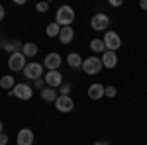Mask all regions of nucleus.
Here are the masks:
<instances>
[{
    "instance_id": "4be33fe9",
    "label": "nucleus",
    "mask_w": 147,
    "mask_h": 145,
    "mask_svg": "<svg viewBox=\"0 0 147 145\" xmlns=\"http://www.w3.org/2000/svg\"><path fill=\"white\" fill-rule=\"evenodd\" d=\"M73 90V84L71 82H63L61 84V88H59V94H65V96H69V92Z\"/></svg>"
},
{
    "instance_id": "bb28decb",
    "label": "nucleus",
    "mask_w": 147,
    "mask_h": 145,
    "mask_svg": "<svg viewBox=\"0 0 147 145\" xmlns=\"http://www.w3.org/2000/svg\"><path fill=\"white\" fill-rule=\"evenodd\" d=\"M124 2L122 0H110V6H114V8H118V6H122Z\"/></svg>"
},
{
    "instance_id": "f3484780",
    "label": "nucleus",
    "mask_w": 147,
    "mask_h": 145,
    "mask_svg": "<svg viewBox=\"0 0 147 145\" xmlns=\"http://www.w3.org/2000/svg\"><path fill=\"white\" fill-rule=\"evenodd\" d=\"M67 63L71 69H80L82 67V57L79 53H69L67 55Z\"/></svg>"
},
{
    "instance_id": "393cba45",
    "label": "nucleus",
    "mask_w": 147,
    "mask_h": 145,
    "mask_svg": "<svg viewBox=\"0 0 147 145\" xmlns=\"http://www.w3.org/2000/svg\"><path fill=\"white\" fill-rule=\"evenodd\" d=\"M34 84H35V86H37L39 90H43V88L47 86V84H45V80H43V78H37V80H34Z\"/></svg>"
},
{
    "instance_id": "39448f33",
    "label": "nucleus",
    "mask_w": 147,
    "mask_h": 145,
    "mask_svg": "<svg viewBox=\"0 0 147 145\" xmlns=\"http://www.w3.org/2000/svg\"><path fill=\"white\" fill-rule=\"evenodd\" d=\"M102 67H104V65H102L100 57L92 55V57H88V59H84V61H82V67H80V69H82L86 75H96V73H100Z\"/></svg>"
},
{
    "instance_id": "ddd939ff",
    "label": "nucleus",
    "mask_w": 147,
    "mask_h": 145,
    "mask_svg": "<svg viewBox=\"0 0 147 145\" xmlns=\"http://www.w3.org/2000/svg\"><path fill=\"white\" fill-rule=\"evenodd\" d=\"M100 61H102V65L106 69H114L116 65H118V55L114 53V51H104L100 57Z\"/></svg>"
},
{
    "instance_id": "a878e982",
    "label": "nucleus",
    "mask_w": 147,
    "mask_h": 145,
    "mask_svg": "<svg viewBox=\"0 0 147 145\" xmlns=\"http://www.w3.org/2000/svg\"><path fill=\"white\" fill-rule=\"evenodd\" d=\"M6 143H8V135L2 132V134H0V145H6Z\"/></svg>"
},
{
    "instance_id": "f257e3e1",
    "label": "nucleus",
    "mask_w": 147,
    "mask_h": 145,
    "mask_svg": "<svg viewBox=\"0 0 147 145\" xmlns=\"http://www.w3.org/2000/svg\"><path fill=\"white\" fill-rule=\"evenodd\" d=\"M75 10L71 6H59L57 8V14H55V24H59L61 28H69L71 24L75 22Z\"/></svg>"
},
{
    "instance_id": "b1692460",
    "label": "nucleus",
    "mask_w": 147,
    "mask_h": 145,
    "mask_svg": "<svg viewBox=\"0 0 147 145\" xmlns=\"http://www.w3.org/2000/svg\"><path fill=\"white\" fill-rule=\"evenodd\" d=\"M35 10L37 12H47L49 10V2H37V4H35Z\"/></svg>"
},
{
    "instance_id": "6e6552de",
    "label": "nucleus",
    "mask_w": 147,
    "mask_h": 145,
    "mask_svg": "<svg viewBox=\"0 0 147 145\" xmlns=\"http://www.w3.org/2000/svg\"><path fill=\"white\" fill-rule=\"evenodd\" d=\"M55 108L61 114H69V112L75 110V100L71 96H65V94H59V98L55 100Z\"/></svg>"
},
{
    "instance_id": "dca6fc26",
    "label": "nucleus",
    "mask_w": 147,
    "mask_h": 145,
    "mask_svg": "<svg viewBox=\"0 0 147 145\" xmlns=\"http://www.w3.org/2000/svg\"><path fill=\"white\" fill-rule=\"evenodd\" d=\"M37 45L34 43V41H28V43H24V47H22V53L26 55V59H30V57H35L37 55Z\"/></svg>"
},
{
    "instance_id": "4468645a",
    "label": "nucleus",
    "mask_w": 147,
    "mask_h": 145,
    "mask_svg": "<svg viewBox=\"0 0 147 145\" xmlns=\"http://www.w3.org/2000/svg\"><path fill=\"white\" fill-rule=\"evenodd\" d=\"M73 39H75V30H73V26H69V28H61L59 41H61L63 45H69Z\"/></svg>"
},
{
    "instance_id": "c85d7f7f",
    "label": "nucleus",
    "mask_w": 147,
    "mask_h": 145,
    "mask_svg": "<svg viewBox=\"0 0 147 145\" xmlns=\"http://www.w3.org/2000/svg\"><path fill=\"white\" fill-rule=\"evenodd\" d=\"M139 8H141V10H147V0H141V2H139Z\"/></svg>"
},
{
    "instance_id": "9b49d317",
    "label": "nucleus",
    "mask_w": 147,
    "mask_h": 145,
    "mask_svg": "<svg viewBox=\"0 0 147 145\" xmlns=\"http://www.w3.org/2000/svg\"><path fill=\"white\" fill-rule=\"evenodd\" d=\"M16 143L18 145H32L34 143V132L30 127H24L18 132V137H16Z\"/></svg>"
},
{
    "instance_id": "2f4dec72",
    "label": "nucleus",
    "mask_w": 147,
    "mask_h": 145,
    "mask_svg": "<svg viewBox=\"0 0 147 145\" xmlns=\"http://www.w3.org/2000/svg\"><path fill=\"white\" fill-rule=\"evenodd\" d=\"M0 47H2V45H0Z\"/></svg>"
},
{
    "instance_id": "423d86ee",
    "label": "nucleus",
    "mask_w": 147,
    "mask_h": 145,
    "mask_svg": "<svg viewBox=\"0 0 147 145\" xmlns=\"http://www.w3.org/2000/svg\"><path fill=\"white\" fill-rule=\"evenodd\" d=\"M26 65H28V59H26V55H24L22 51H18V53H12L10 59H8V69L10 71H24L26 69Z\"/></svg>"
},
{
    "instance_id": "cd10ccee",
    "label": "nucleus",
    "mask_w": 147,
    "mask_h": 145,
    "mask_svg": "<svg viewBox=\"0 0 147 145\" xmlns=\"http://www.w3.org/2000/svg\"><path fill=\"white\" fill-rule=\"evenodd\" d=\"M4 18H6V10H4V6L0 4V22H2Z\"/></svg>"
},
{
    "instance_id": "412c9836",
    "label": "nucleus",
    "mask_w": 147,
    "mask_h": 145,
    "mask_svg": "<svg viewBox=\"0 0 147 145\" xmlns=\"http://www.w3.org/2000/svg\"><path fill=\"white\" fill-rule=\"evenodd\" d=\"M45 34H47V37H59V34H61V26L55 24V22H51L45 28Z\"/></svg>"
},
{
    "instance_id": "2eb2a0df",
    "label": "nucleus",
    "mask_w": 147,
    "mask_h": 145,
    "mask_svg": "<svg viewBox=\"0 0 147 145\" xmlns=\"http://www.w3.org/2000/svg\"><path fill=\"white\" fill-rule=\"evenodd\" d=\"M39 96L43 98L45 102H55L57 98H59V92H57V88H51V86H45V88L39 92Z\"/></svg>"
},
{
    "instance_id": "aec40b11",
    "label": "nucleus",
    "mask_w": 147,
    "mask_h": 145,
    "mask_svg": "<svg viewBox=\"0 0 147 145\" xmlns=\"http://www.w3.org/2000/svg\"><path fill=\"white\" fill-rule=\"evenodd\" d=\"M90 51L92 53H104V51H106V45H104V41H102V39H98V37H96V39H92L90 41Z\"/></svg>"
},
{
    "instance_id": "6ab92c4d",
    "label": "nucleus",
    "mask_w": 147,
    "mask_h": 145,
    "mask_svg": "<svg viewBox=\"0 0 147 145\" xmlns=\"http://www.w3.org/2000/svg\"><path fill=\"white\" fill-rule=\"evenodd\" d=\"M16 86V80H14V77L12 75H4V77L0 78V88H4V90H10Z\"/></svg>"
},
{
    "instance_id": "f03ea898",
    "label": "nucleus",
    "mask_w": 147,
    "mask_h": 145,
    "mask_svg": "<svg viewBox=\"0 0 147 145\" xmlns=\"http://www.w3.org/2000/svg\"><path fill=\"white\" fill-rule=\"evenodd\" d=\"M12 96H16L18 100H30L34 96V88L28 82H16V86L12 88Z\"/></svg>"
},
{
    "instance_id": "c756f323",
    "label": "nucleus",
    "mask_w": 147,
    "mask_h": 145,
    "mask_svg": "<svg viewBox=\"0 0 147 145\" xmlns=\"http://www.w3.org/2000/svg\"><path fill=\"white\" fill-rule=\"evenodd\" d=\"M94 145H110V143H108V141H104V139H100V141H96Z\"/></svg>"
},
{
    "instance_id": "5701e85b",
    "label": "nucleus",
    "mask_w": 147,
    "mask_h": 145,
    "mask_svg": "<svg viewBox=\"0 0 147 145\" xmlns=\"http://www.w3.org/2000/svg\"><path fill=\"white\" fill-rule=\"evenodd\" d=\"M116 94H118V88H116V86H106V94H104V96L116 98Z\"/></svg>"
},
{
    "instance_id": "7ed1b4c3",
    "label": "nucleus",
    "mask_w": 147,
    "mask_h": 145,
    "mask_svg": "<svg viewBox=\"0 0 147 145\" xmlns=\"http://www.w3.org/2000/svg\"><path fill=\"white\" fill-rule=\"evenodd\" d=\"M108 26H110V18H108V14H104V12H98V14H94L90 20V28L94 32H106L108 30Z\"/></svg>"
},
{
    "instance_id": "0eeeda50",
    "label": "nucleus",
    "mask_w": 147,
    "mask_h": 145,
    "mask_svg": "<svg viewBox=\"0 0 147 145\" xmlns=\"http://www.w3.org/2000/svg\"><path fill=\"white\" fill-rule=\"evenodd\" d=\"M24 77L30 78V80L43 78V63H28L24 69Z\"/></svg>"
},
{
    "instance_id": "1a4fd4ad",
    "label": "nucleus",
    "mask_w": 147,
    "mask_h": 145,
    "mask_svg": "<svg viewBox=\"0 0 147 145\" xmlns=\"http://www.w3.org/2000/svg\"><path fill=\"white\" fill-rule=\"evenodd\" d=\"M61 63H63V57L59 55V53H47L45 59H43V67L47 69V71H59V67H61Z\"/></svg>"
},
{
    "instance_id": "9d476101",
    "label": "nucleus",
    "mask_w": 147,
    "mask_h": 145,
    "mask_svg": "<svg viewBox=\"0 0 147 145\" xmlns=\"http://www.w3.org/2000/svg\"><path fill=\"white\" fill-rule=\"evenodd\" d=\"M43 80H45L47 86H51V88H61V84L65 82L61 71H47V75L43 77Z\"/></svg>"
},
{
    "instance_id": "7c9ffc66",
    "label": "nucleus",
    "mask_w": 147,
    "mask_h": 145,
    "mask_svg": "<svg viewBox=\"0 0 147 145\" xmlns=\"http://www.w3.org/2000/svg\"><path fill=\"white\" fill-rule=\"evenodd\" d=\"M0 134H2V120H0Z\"/></svg>"
},
{
    "instance_id": "a211bd4d",
    "label": "nucleus",
    "mask_w": 147,
    "mask_h": 145,
    "mask_svg": "<svg viewBox=\"0 0 147 145\" xmlns=\"http://www.w3.org/2000/svg\"><path fill=\"white\" fill-rule=\"evenodd\" d=\"M22 47H24V45L20 43V41H4V43H2V49H6L10 55H12V53L22 51Z\"/></svg>"
},
{
    "instance_id": "f8f14e48",
    "label": "nucleus",
    "mask_w": 147,
    "mask_h": 145,
    "mask_svg": "<svg viewBox=\"0 0 147 145\" xmlns=\"http://www.w3.org/2000/svg\"><path fill=\"white\" fill-rule=\"evenodd\" d=\"M104 94H106V86H102L100 82H94L88 86V98L90 100H100Z\"/></svg>"
},
{
    "instance_id": "20e7f679",
    "label": "nucleus",
    "mask_w": 147,
    "mask_h": 145,
    "mask_svg": "<svg viewBox=\"0 0 147 145\" xmlns=\"http://www.w3.org/2000/svg\"><path fill=\"white\" fill-rule=\"evenodd\" d=\"M102 41L106 45V51H114V53H116V51L122 47V37L116 34V32H106L104 37H102Z\"/></svg>"
}]
</instances>
